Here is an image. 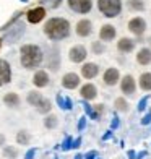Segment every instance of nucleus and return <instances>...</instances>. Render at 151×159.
Returning a JSON list of instances; mask_svg holds the SVG:
<instances>
[{"label":"nucleus","mask_w":151,"mask_h":159,"mask_svg":"<svg viewBox=\"0 0 151 159\" xmlns=\"http://www.w3.org/2000/svg\"><path fill=\"white\" fill-rule=\"evenodd\" d=\"M42 59H44V54L39 46L34 44H25L20 49V62L25 68L28 70H34L38 68L42 63Z\"/></svg>","instance_id":"nucleus-1"},{"label":"nucleus","mask_w":151,"mask_h":159,"mask_svg":"<svg viewBox=\"0 0 151 159\" xmlns=\"http://www.w3.org/2000/svg\"><path fill=\"white\" fill-rule=\"evenodd\" d=\"M44 33L50 41H62L68 38L70 23L65 18H50L44 26Z\"/></svg>","instance_id":"nucleus-2"},{"label":"nucleus","mask_w":151,"mask_h":159,"mask_svg":"<svg viewBox=\"0 0 151 159\" xmlns=\"http://www.w3.org/2000/svg\"><path fill=\"white\" fill-rule=\"evenodd\" d=\"M98 8L106 18H116L122 11L120 0H98Z\"/></svg>","instance_id":"nucleus-3"},{"label":"nucleus","mask_w":151,"mask_h":159,"mask_svg":"<svg viewBox=\"0 0 151 159\" xmlns=\"http://www.w3.org/2000/svg\"><path fill=\"white\" fill-rule=\"evenodd\" d=\"M128 31H130L132 34H135V36H138V38H141L146 31V21L141 16L132 18L130 21H128Z\"/></svg>","instance_id":"nucleus-4"},{"label":"nucleus","mask_w":151,"mask_h":159,"mask_svg":"<svg viewBox=\"0 0 151 159\" xmlns=\"http://www.w3.org/2000/svg\"><path fill=\"white\" fill-rule=\"evenodd\" d=\"M67 3L73 11L81 13V15L89 13L93 8V0H67Z\"/></svg>","instance_id":"nucleus-5"},{"label":"nucleus","mask_w":151,"mask_h":159,"mask_svg":"<svg viewBox=\"0 0 151 159\" xmlns=\"http://www.w3.org/2000/svg\"><path fill=\"white\" fill-rule=\"evenodd\" d=\"M120 89L125 96H132L133 93L136 91V81L132 75H125L124 78L120 80Z\"/></svg>","instance_id":"nucleus-6"},{"label":"nucleus","mask_w":151,"mask_h":159,"mask_svg":"<svg viewBox=\"0 0 151 159\" xmlns=\"http://www.w3.org/2000/svg\"><path fill=\"white\" fill-rule=\"evenodd\" d=\"M86 55H88V52H86V47L85 46H73L70 49L68 52V57L70 60L73 63H81L86 60Z\"/></svg>","instance_id":"nucleus-7"},{"label":"nucleus","mask_w":151,"mask_h":159,"mask_svg":"<svg viewBox=\"0 0 151 159\" xmlns=\"http://www.w3.org/2000/svg\"><path fill=\"white\" fill-rule=\"evenodd\" d=\"M80 76H78L76 73H73V71H70V73H65L62 78V86L65 89H75L80 86Z\"/></svg>","instance_id":"nucleus-8"},{"label":"nucleus","mask_w":151,"mask_h":159,"mask_svg":"<svg viewBox=\"0 0 151 159\" xmlns=\"http://www.w3.org/2000/svg\"><path fill=\"white\" fill-rule=\"evenodd\" d=\"M103 81L106 86H116L120 81V73L117 68H107L103 75Z\"/></svg>","instance_id":"nucleus-9"},{"label":"nucleus","mask_w":151,"mask_h":159,"mask_svg":"<svg viewBox=\"0 0 151 159\" xmlns=\"http://www.w3.org/2000/svg\"><path fill=\"white\" fill-rule=\"evenodd\" d=\"M11 81V68H10V63L0 59V86H3L7 83Z\"/></svg>","instance_id":"nucleus-10"},{"label":"nucleus","mask_w":151,"mask_h":159,"mask_svg":"<svg viewBox=\"0 0 151 159\" xmlns=\"http://www.w3.org/2000/svg\"><path fill=\"white\" fill-rule=\"evenodd\" d=\"M76 34L80 38H88V36L93 33V23L89 20H80L76 23V28H75Z\"/></svg>","instance_id":"nucleus-11"},{"label":"nucleus","mask_w":151,"mask_h":159,"mask_svg":"<svg viewBox=\"0 0 151 159\" xmlns=\"http://www.w3.org/2000/svg\"><path fill=\"white\" fill-rule=\"evenodd\" d=\"M80 96L88 102V101H93V99H96L98 96V88L93 83H86L81 86V89H80Z\"/></svg>","instance_id":"nucleus-12"},{"label":"nucleus","mask_w":151,"mask_h":159,"mask_svg":"<svg viewBox=\"0 0 151 159\" xmlns=\"http://www.w3.org/2000/svg\"><path fill=\"white\" fill-rule=\"evenodd\" d=\"M49 73L46 70H38L33 76V84L36 86V88H46V86L49 84Z\"/></svg>","instance_id":"nucleus-13"},{"label":"nucleus","mask_w":151,"mask_h":159,"mask_svg":"<svg viewBox=\"0 0 151 159\" xmlns=\"http://www.w3.org/2000/svg\"><path fill=\"white\" fill-rule=\"evenodd\" d=\"M44 16H46V10L42 8V7H38V8L30 10V11H28V15H26L28 21H30V23H33V25L41 23V21L44 20Z\"/></svg>","instance_id":"nucleus-14"},{"label":"nucleus","mask_w":151,"mask_h":159,"mask_svg":"<svg viewBox=\"0 0 151 159\" xmlns=\"http://www.w3.org/2000/svg\"><path fill=\"white\" fill-rule=\"evenodd\" d=\"M99 73V67L96 63H93V62H88V63H85L83 67H81V76L86 78V80H93V78H96Z\"/></svg>","instance_id":"nucleus-15"},{"label":"nucleus","mask_w":151,"mask_h":159,"mask_svg":"<svg viewBox=\"0 0 151 159\" xmlns=\"http://www.w3.org/2000/svg\"><path fill=\"white\" fill-rule=\"evenodd\" d=\"M116 36H117V31L112 25H104L99 31V39L103 42H109V41H112L114 38H116Z\"/></svg>","instance_id":"nucleus-16"},{"label":"nucleus","mask_w":151,"mask_h":159,"mask_svg":"<svg viewBox=\"0 0 151 159\" xmlns=\"http://www.w3.org/2000/svg\"><path fill=\"white\" fill-rule=\"evenodd\" d=\"M117 49H119V52H122V54H130L132 50L135 49V41L130 39V38H120L117 41Z\"/></svg>","instance_id":"nucleus-17"},{"label":"nucleus","mask_w":151,"mask_h":159,"mask_svg":"<svg viewBox=\"0 0 151 159\" xmlns=\"http://www.w3.org/2000/svg\"><path fill=\"white\" fill-rule=\"evenodd\" d=\"M136 62L143 67H146V65L151 63V47H143L138 50V54H136Z\"/></svg>","instance_id":"nucleus-18"},{"label":"nucleus","mask_w":151,"mask_h":159,"mask_svg":"<svg viewBox=\"0 0 151 159\" xmlns=\"http://www.w3.org/2000/svg\"><path fill=\"white\" fill-rule=\"evenodd\" d=\"M138 84H140V88L143 91H151V73L149 71H145V73L140 75Z\"/></svg>","instance_id":"nucleus-19"},{"label":"nucleus","mask_w":151,"mask_h":159,"mask_svg":"<svg viewBox=\"0 0 151 159\" xmlns=\"http://www.w3.org/2000/svg\"><path fill=\"white\" fill-rule=\"evenodd\" d=\"M3 102L8 107H18L20 106V96L16 93H8V94L3 96Z\"/></svg>","instance_id":"nucleus-20"},{"label":"nucleus","mask_w":151,"mask_h":159,"mask_svg":"<svg viewBox=\"0 0 151 159\" xmlns=\"http://www.w3.org/2000/svg\"><path fill=\"white\" fill-rule=\"evenodd\" d=\"M41 99H42V94H41V93H38V91H30V93H28V98H26L28 104L34 106V107L41 102Z\"/></svg>","instance_id":"nucleus-21"},{"label":"nucleus","mask_w":151,"mask_h":159,"mask_svg":"<svg viewBox=\"0 0 151 159\" xmlns=\"http://www.w3.org/2000/svg\"><path fill=\"white\" fill-rule=\"evenodd\" d=\"M36 109H38L39 114H49L50 109H52V104H50V101H49V99L42 98V99H41V102L36 106Z\"/></svg>","instance_id":"nucleus-22"},{"label":"nucleus","mask_w":151,"mask_h":159,"mask_svg":"<svg viewBox=\"0 0 151 159\" xmlns=\"http://www.w3.org/2000/svg\"><path fill=\"white\" fill-rule=\"evenodd\" d=\"M57 104H59L63 111H70L71 107H73V106H71V99L62 96V94H57Z\"/></svg>","instance_id":"nucleus-23"},{"label":"nucleus","mask_w":151,"mask_h":159,"mask_svg":"<svg viewBox=\"0 0 151 159\" xmlns=\"http://www.w3.org/2000/svg\"><path fill=\"white\" fill-rule=\"evenodd\" d=\"M30 141H31V135L26 130H20L16 133V143L18 144H30Z\"/></svg>","instance_id":"nucleus-24"},{"label":"nucleus","mask_w":151,"mask_h":159,"mask_svg":"<svg viewBox=\"0 0 151 159\" xmlns=\"http://www.w3.org/2000/svg\"><path fill=\"white\" fill-rule=\"evenodd\" d=\"M127 7L133 11H143L145 10V2L143 0H128Z\"/></svg>","instance_id":"nucleus-25"},{"label":"nucleus","mask_w":151,"mask_h":159,"mask_svg":"<svg viewBox=\"0 0 151 159\" xmlns=\"http://www.w3.org/2000/svg\"><path fill=\"white\" fill-rule=\"evenodd\" d=\"M114 106H116V109H117L119 112H127L128 109H130V107H128L130 104L125 101V98H117L116 102H114Z\"/></svg>","instance_id":"nucleus-26"},{"label":"nucleus","mask_w":151,"mask_h":159,"mask_svg":"<svg viewBox=\"0 0 151 159\" xmlns=\"http://www.w3.org/2000/svg\"><path fill=\"white\" fill-rule=\"evenodd\" d=\"M57 124H59V120H57V117H55L54 114L46 115V119H44V127H46V128L52 130V128H55V127H57Z\"/></svg>","instance_id":"nucleus-27"},{"label":"nucleus","mask_w":151,"mask_h":159,"mask_svg":"<svg viewBox=\"0 0 151 159\" xmlns=\"http://www.w3.org/2000/svg\"><path fill=\"white\" fill-rule=\"evenodd\" d=\"M3 156L8 157V159H15L18 156V151H16V148H13V146H5L3 148Z\"/></svg>","instance_id":"nucleus-28"},{"label":"nucleus","mask_w":151,"mask_h":159,"mask_svg":"<svg viewBox=\"0 0 151 159\" xmlns=\"http://www.w3.org/2000/svg\"><path fill=\"white\" fill-rule=\"evenodd\" d=\"M104 114V106L103 104H99L96 106L94 109H93V114H91V119H94V120H99L101 119V115Z\"/></svg>","instance_id":"nucleus-29"},{"label":"nucleus","mask_w":151,"mask_h":159,"mask_svg":"<svg viewBox=\"0 0 151 159\" xmlns=\"http://www.w3.org/2000/svg\"><path fill=\"white\" fill-rule=\"evenodd\" d=\"M104 50H106V47L103 44V41H94V42H93V52H94V54L101 55Z\"/></svg>","instance_id":"nucleus-30"},{"label":"nucleus","mask_w":151,"mask_h":159,"mask_svg":"<svg viewBox=\"0 0 151 159\" xmlns=\"http://www.w3.org/2000/svg\"><path fill=\"white\" fill-rule=\"evenodd\" d=\"M148 96H145V98H143L141 101H140V102H138V112H143V111H145L146 109V104H148Z\"/></svg>","instance_id":"nucleus-31"},{"label":"nucleus","mask_w":151,"mask_h":159,"mask_svg":"<svg viewBox=\"0 0 151 159\" xmlns=\"http://www.w3.org/2000/svg\"><path fill=\"white\" fill-rule=\"evenodd\" d=\"M71 141H73V140H71V136H67V138H65V141L62 143V149H63V151L70 149V148H71Z\"/></svg>","instance_id":"nucleus-32"},{"label":"nucleus","mask_w":151,"mask_h":159,"mask_svg":"<svg viewBox=\"0 0 151 159\" xmlns=\"http://www.w3.org/2000/svg\"><path fill=\"white\" fill-rule=\"evenodd\" d=\"M151 124V111L146 112V115L141 119V125H149Z\"/></svg>","instance_id":"nucleus-33"},{"label":"nucleus","mask_w":151,"mask_h":159,"mask_svg":"<svg viewBox=\"0 0 151 159\" xmlns=\"http://www.w3.org/2000/svg\"><path fill=\"white\" fill-rule=\"evenodd\" d=\"M119 124H120V120H119V117H112V122H111V130L114 132L117 127H119Z\"/></svg>","instance_id":"nucleus-34"},{"label":"nucleus","mask_w":151,"mask_h":159,"mask_svg":"<svg viewBox=\"0 0 151 159\" xmlns=\"http://www.w3.org/2000/svg\"><path fill=\"white\" fill-rule=\"evenodd\" d=\"M34 154H36V148H33V149L28 151L26 156H25V159H34Z\"/></svg>","instance_id":"nucleus-35"},{"label":"nucleus","mask_w":151,"mask_h":159,"mask_svg":"<svg viewBox=\"0 0 151 159\" xmlns=\"http://www.w3.org/2000/svg\"><path fill=\"white\" fill-rule=\"evenodd\" d=\"M85 125H86V117H81V119H80V122H78V130L81 132V130L85 128Z\"/></svg>","instance_id":"nucleus-36"},{"label":"nucleus","mask_w":151,"mask_h":159,"mask_svg":"<svg viewBox=\"0 0 151 159\" xmlns=\"http://www.w3.org/2000/svg\"><path fill=\"white\" fill-rule=\"evenodd\" d=\"M85 112H86V115H88V117H91V114H93V107H91L88 102L85 104Z\"/></svg>","instance_id":"nucleus-37"},{"label":"nucleus","mask_w":151,"mask_h":159,"mask_svg":"<svg viewBox=\"0 0 151 159\" xmlns=\"http://www.w3.org/2000/svg\"><path fill=\"white\" fill-rule=\"evenodd\" d=\"M96 156H98L96 151H89V153H86L85 159H96Z\"/></svg>","instance_id":"nucleus-38"},{"label":"nucleus","mask_w":151,"mask_h":159,"mask_svg":"<svg viewBox=\"0 0 151 159\" xmlns=\"http://www.w3.org/2000/svg\"><path fill=\"white\" fill-rule=\"evenodd\" d=\"M80 144H81V138H76L75 141H71V148H80Z\"/></svg>","instance_id":"nucleus-39"},{"label":"nucleus","mask_w":151,"mask_h":159,"mask_svg":"<svg viewBox=\"0 0 151 159\" xmlns=\"http://www.w3.org/2000/svg\"><path fill=\"white\" fill-rule=\"evenodd\" d=\"M148 153H146V151H141V153H138V154H136V157L135 159H143V157H145Z\"/></svg>","instance_id":"nucleus-40"},{"label":"nucleus","mask_w":151,"mask_h":159,"mask_svg":"<svg viewBox=\"0 0 151 159\" xmlns=\"http://www.w3.org/2000/svg\"><path fill=\"white\" fill-rule=\"evenodd\" d=\"M111 136H112V130H109V132H107V133H104V136H103V140H109Z\"/></svg>","instance_id":"nucleus-41"},{"label":"nucleus","mask_w":151,"mask_h":159,"mask_svg":"<svg viewBox=\"0 0 151 159\" xmlns=\"http://www.w3.org/2000/svg\"><path fill=\"white\" fill-rule=\"evenodd\" d=\"M127 154H128V157H130V159H135V157H136V153H135V151H128Z\"/></svg>","instance_id":"nucleus-42"},{"label":"nucleus","mask_w":151,"mask_h":159,"mask_svg":"<svg viewBox=\"0 0 151 159\" xmlns=\"http://www.w3.org/2000/svg\"><path fill=\"white\" fill-rule=\"evenodd\" d=\"M3 143H5V136H3L2 133H0V146H2Z\"/></svg>","instance_id":"nucleus-43"},{"label":"nucleus","mask_w":151,"mask_h":159,"mask_svg":"<svg viewBox=\"0 0 151 159\" xmlns=\"http://www.w3.org/2000/svg\"><path fill=\"white\" fill-rule=\"evenodd\" d=\"M75 159H83V156H81V154H76V156H75Z\"/></svg>","instance_id":"nucleus-44"},{"label":"nucleus","mask_w":151,"mask_h":159,"mask_svg":"<svg viewBox=\"0 0 151 159\" xmlns=\"http://www.w3.org/2000/svg\"><path fill=\"white\" fill-rule=\"evenodd\" d=\"M146 41H148V44H149V46H151V36H149V38H148V39H146Z\"/></svg>","instance_id":"nucleus-45"},{"label":"nucleus","mask_w":151,"mask_h":159,"mask_svg":"<svg viewBox=\"0 0 151 159\" xmlns=\"http://www.w3.org/2000/svg\"><path fill=\"white\" fill-rule=\"evenodd\" d=\"M0 49H2V39H0Z\"/></svg>","instance_id":"nucleus-46"},{"label":"nucleus","mask_w":151,"mask_h":159,"mask_svg":"<svg viewBox=\"0 0 151 159\" xmlns=\"http://www.w3.org/2000/svg\"><path fill=\"white\" fill-rule=\"evenodd\" d=\"M23 2H26V0H23Z\"/></svg>","instance_id":"nucleus-47"}]
</instances>
